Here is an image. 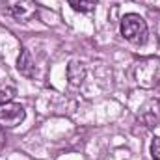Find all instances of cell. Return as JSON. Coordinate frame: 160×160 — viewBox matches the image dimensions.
I'll return each instance as SVG.
<instances>
[{"mask_svg":"<svg viewBox=\"0 0 160 160\" xmlns=\"http://www.w3.org/2000/svg\"><path fill=\"white\" fill-rule=\"evenodd\" d=\"M151 157L153 160H160V136H157L151 142Z\"/></svg>","mask_w":160,"mask_h":160,"instance_id":"9","label":"cell"},{"mask_svg":"<svg viewBox=\"0 0 160 160\" xmlns=\"http://www.w3.org/2000/svg\"><path fill=\"white\" fill-rule=\"evenodd\" d=\"M4 140H6V138H4V127H0V145L4 143Z\"/></svg>","mask_w":160,"mask_h":160,"instance_id":"11","label":"cell"},{"mask_svg":"<svg viewBox=\"0 0 160 160\" xmlns=\"http://www.w3.org/2000/svg\"><path fill=\"white\" fill-rule=\"evenodd\" d=\"M17 93V86L13 84V80L9 78H0V104L11 102V99Z\"/></svg>","mask_w":160,"mask_h":160,"instance_id":"7","label":"cell"},{"mask_svg":"<svg viewBox=\"0 0 160 160\" xmlns=\"http://www.w3.org/2000/svg\"><path fill=\"white\" fill-rule=\"evenodd\" d=\"M140 118L142 121L151 127V128H157L160 127V99H151L147 101L142 108H140Z\"/></svg>","mask_w":160,"mask_h":160,"instance_id":"4","label":"cell"},{"mask_svg":"<svg viewBox=\"0 0 160 160\" xmlns=\"http://www.w3.org/2000/svg\"><path fill=\"white\" fill-rule=\"evenodd\" d=\"M26 118V110L24 106L17 104V102H6L0 104V127L4 128H13L17 125H21Z\"/></svg>","mask_w":160,"mask_h":160,"instance_id":"3","label":"cell"},{"mask_svg":"<svg viewBox=\"0 0 160 160\" xmlns=\"http://www.w3.org/2000/svg\"><path fill=\"white\" fill-rule=\"evenodd\" d=\"M67 2H69V6L73 9H77L80 13H89V11L95 9L99 0H67Z\"/></svg>","mask_w":160,"mask_h":160,"instance_id":"8","label":"cell"},{"mask_svg":"<svg viewBox=\"0 0 160 160\" xmlns=\"http://www.w3.org/2000/svg\"><path fill=\"white\" fill-rule=\"evenodd\" d=\"M17 69L26 78H36V75H38L34 60H32V56L26 48H21V54H19V60H17Z\"/></svg>","mask_w":160,"mask_h":160,"instance_id":"5","label":"cell"},{"mask_svg":"<svg viewBox=\"0 0 160 160\" xmlns=\"http://www.w3.org/2000/svg\"><path fill=\"white\" fill-rule=\"evenodd\" d=\"M67 78H69V82L73 86H80L84 82V78H86V67H84L82 62L73 60L69 63V67H67Z\"/></svg>","mask_w":160,"mask_h":160,"instance_id":"6","label":"cell"},{"mask_svg":"<svg viewBox=\"0 0 160 160\" xmlns=\"http://www.w3.org/2000/svg\"><path fill=\"white\" fill-rule=\"evenodd\" d=\"M155 91L160 95V75H158V78H157V82H155Z\"/></svg>","mask_w":160,"mask_h":160,"instance_id":"10","label":"cell"},{"mask_svg":"<svg viewBox=\"0 0 160 160\" xmlns=\"http://www.w3.org/2000/svg\"><path fill=\"white\" fill-rule=\"evenodd\" d=\"M119 30H121V36L127 41H130L132 45H145L147 34H149L145 19L140 17L138 13H127L121 19Z\"/></svg>","mask_w":160,"mask_h":160,"instance_id":"1","label":"cell"},{"mask_svg":"<svg viewBox=\"0 0 160 160\" xmlns=\"http://www.w3.org/2000/svg\"><path fill=\"white\" fill-rule=\"evenodd\" d=\"M4 6L11 17L17 21H34L39 13V6L36 0H4Z\"/></svg>","mask_w":160,"mask_h":160,"instance_id":"2","label":"cell"}]
</instances>
